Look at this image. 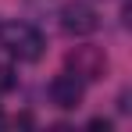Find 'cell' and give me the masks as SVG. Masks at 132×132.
<instances>
[{"label":"cell","mask_w":132,"mask_h":132,"mask_svg":"<svg viewBox=\"0 0 132 132\" xmlns=\"http://www.w3.org/2000/svg\"><path fill=\"white\" fill-rule=\"evenodd\" d=\"M61 25H64V32H71V36H89V32H96L100 18H96V11L89 4H64Z\"/></svg>","instance_id":"cell-1"},{"label":"cell","mask_w":132,"mask_h":132,"mask_svg":"<svg viewBox=\"0 0 132 132\" xmlns=\"http://www.w3.org/2000/svg\"><path fill=\"white\" fill-rule=\"evenodd\" d=\"M71 64H75V71H86V79H96V75L104 71V57H100L96 50H79V54L71 57Z\"/></svg>","instance_id":"cell-3"},{"label":"cell","mask_w":132,"mask_h":132,"mask_svg":"<svg viewBox=\"0 0 132 132\" xmlns=\"http://www.w3.org/2000/svg\"><path fill=\"white\" fill-rule=\"evenodd\" d=\"M50 96H54L57 107L71 111V107H79V100H82V82H79L71 71H64V75H57V79L50 82Z\"/></svg>","instance_id":"cell-2"},{"label":"cell","mask_w":132,"mask_h":132,"mask_svg":"<svg viewBox=\"0 0 132 132\" xmlns=\"http://www.w3.org/2000/svg\"><path fill=\"white\" fill-rule=\"evenodd\" d=\"M89 129H104V132H107L111 121H107V118H93V121H89Z\"/></svg>","instance_id":"cell-4"}]
</instances>
